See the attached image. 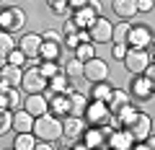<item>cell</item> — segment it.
<instances>
[{"mask_svg":"<svg viewBox=\"0 0 155 150\" xmlns=\"http://www.w3.org/2000/svg\"><path fill=\"white\" fill-rule=\"evenodd\" d=\"M28 13L18 5H0V31L3 34H21L26 31Z\"/></svg>","mask_w":155,"mask_h":150,"instance_id":"6da1fadb","label":"cell"},{"mask_svg":"<svg viewBox=\"0 0 155 150\" xmlns=\"http://www.w3.org/2000/svg\"><path fill=\"white\" fill-rule=\"evenodd\" d=\"M31 135L36 140H44V142H60L62 140V119L52 117V114H44V117L34 119Z\"/></svg>","mask_w":155,"mask_h":150,"instance_id":"7a4b0ae2","label":"cell"},{"mask_svg":"<svg viewBox=\"0 0 155 150\" xmlns=\"http://www.w3.org/2000/svg\"><path fill=\"white\" fill-rule=\"evenodd\" d=\"M122 129H127V135L132 137V142L147 140V137H153V117H150L147 111H140L137 109V114H134Z\"/></svg>","mask_w":155,"mask_h":150,"instance_id":"3957f363","label":"cell"},{"mask_svg":"<svg viewBox=\"0 0 155 150\" xmlns=\"http://www.w3.org/2000/svg\"><path fill=\"white\" fill-rule=\"evenodd\" d=\"M127 47L129 49H150L153 52V26L147 23H132L127 34Z\"/></svg>","mask_w":155,"mask_h":150,"instance_id":"277c9868","label":"cell"},{"mask_svg":"<svg viewBox=\"0 0 155 150\" xmlns=\"http://www.w3.org/2000/svg\"><path fill=\"white\" fill-rule=\"evenodd\" d=\"M109 119H111V111L104 101H88L83 111V122L88 127H109Z\"/></svg>","mask_w":155,"mask_h":150,"instance_id":"5b68a950","label":"cell"},{"mask_svg":"<svg viewBox=\"0 0 155 150\" xmlns=\"http://www.w3.org/2000/svg\"><path fill=\"white\" fill-rule=\"evenodd\" d=\"M150 55H153L150 49H127V55H124V60H122L124 70H127L129 75H142L145 67L153 62Z\"/></svg>","mask_w":155,"mask_h":150,"instance_id":"8992f818","label":"cell"},{"mask_svg":"<svg viewBox=\"0 0 155 150\" xmlns=\"http://www.w3.org/2000/svg\"><path fill=\"white\" fill-rule=\"evenodd\" d=\"M23 93H44L47 91V78L39 72V67H23L21 72V85Z\"/></svg>","mask_w":155,"mask_h":150,"instance_id":"52a82bcc","label":"cell"},{"mask_svg":"<svg viewBox=\"0 0 155 150\" xmlns=\"http://www.w3.org/2000/svg\"><path fill=\"white\" fill-rule=\"evenodd\" d=\"M109 135H111V127H85L80 142L91 150H106L109 148Z\"/></svg>","mask_w":155,"mask_h":150,"instance_id":"ba28073f","label":"cell"},{"mask_svg":"<svg viewBox=\"0 0 155 150\" xmlns=\"http://www.w3.org/2000/svg\"><path fill=\"white\" fill-rule=\"evenodd\" d=\"M111 28H114V23L106 16H98L85 31H88V39L93 42V44H109L111 42Z\"/></svg>","mask_w":155,"mask_h":150,"instance_id":"9c48e42d","label":"cell"},{"mask_svg":"<svg viewBox=\"0 0 155 150\" xmlns=\"http://www.w3.org/2000/svg\"><path fill=\"white\" fill-rule=\"evenodd\" d=\"M129 98H137V101H153L155 93V83H150L145 75H132V83H129Z\"/></svg>","mask_w":155,"mask_h":150,"instance_id":"30bf717a","label":"cell"},{"mask_svg":"<svg viewBox=\"0 0 155 150\" xmlns=\"http://www.w3.org/2000/svg\"><path fill=\"white\" fill-rule=\"evenodd\" d=\"M83 78L88 83H101V80H109V65H106L101 57L83 62Z\"/></svg>","mask_w":155,"mask_h":150,"instance_id":"8fae6325","label":"cell"},{"mask_svg":"<svg viewBox=\"0 0 155 150\" xmlns=\"http://www.w3.org/2000/svg\"><path fill=\"white\" fill-rule=\"evenodd\" d=\"M83 132H85V122L83 119H78V117H65L62 119V140H65V145L80 142Z\"/></svg>","mask_w":155,"mask_h":150,"instance_id":"7c38bea8","label":"cell"},{"mask_svg":"<svg viewBox=\"0 0 155 150\" xmlns=\"http://www.w3.org/2000/svg\"><path fill=\"white\" fill-rule=\"evenodd\" d=\"M26 114H31L34 119L36 117H44L47 114V96L44 93H23V106H21Z\"/></svg>","mask_w":155,"mask_h":150,"instance_id":"4fadbf2b","label":"cell"},{"mask_svg":"<svg viewBox=\"0 0 155 150\" xmlns=\"http://www.w3.org/2000/svg\"><path fill=\"white\" fill-rule=\"evenodd\" d=\"M16 47L28 57V60H39V47H41V34H21V39L16 42Z\"/></svg>","mask_w":155,"mask_h":150,"instance_id":"5bb4252c","label":"cell"},{"mask_svg":"<svg viewBox=\"0 0 155 150\" xmlns=\"http://www.w3.org/2000/svg\"><path fill=\"white\" fill-rule=\"evenodd\" d=\"M85 106H88V96H85V93H80L78 88H72L70 93H67V117L83 119Z\"/></svg>","mask_w":155,"mask_h":150,"instance_id":"9a60e30c","label":"cell"},{"mask_svg":"<svg viewBox=\"0 0 155 150\" xmlns=\"http://www.w3.org/2000/svg\"><path fill=\"white\" fill-rule=\"evenodd\" d=\"M72 88H75V85H72V80H67L65 72H60V75H54V78L47 80L44 96H47V98H49V96H62V93H70Z\"/></svg>","mask_w":155,"mask_h":150,"instance_id":"2e32d148","label":"cell"},{"mask_svg":"<svg viewBox=\"0 0 155 150\" xmlns=\"http://www.w3.org/2000/svg\"><path fill=\"white\" fill-rule=\"evenodd\" d=\"M111 11L119 16V21H132L137 18V0H111Z\"/></svg>","mask_w":155,"mask_h":150,"instance_id":"e0dca14e","label":"cell"},{"mask_svg":"<svg viewBox=\"0 0 155 150\" xmlns=\"http://www.w3.org/2000/svg\"><path fill=\"white\" fill-rule=\"evenodd\" d=\"M31 127H34V117H31V114H26L23 109L13 111V119H11V129H13L16 135H21V132H31Z\"/></svg>","mask_w":155,"mask_h":150,"instance_id":"ac0fdd59","label":"cell"},{"mask_svg":"<svg viewBox=\"0 0 155 150\" xmlns=\"http://www.w3.org/2000/svg\"><path fill=\"white\" fill-rule=\"evenodd\" d=\"M47 114H52V117H57V119H65L67 117V93L49 96V98H47Z\"/></svg>","mask_w":155,"mask_h":150,"instance_id":"d6986e66","label":"cell"},{"mask_svg":"<svg viewBox=\"0 0 155 150\" xmlns=\"http://www.w3.org/2000/svg\"><path fill=\"white\" fill-rule=\"evenodd\" d=\"M129 104H132V98H129L127 88H114L111 96H109V101H106V106H109L111 114H116L119 109H124V106H129Z\"/></svg>","mask_w":155,"mask_h":150,"instance_id":"ffe728a7","label":"cell"},{"mask_svg":"<svg viewBox=\"0 0 155 150\" xmlns=\"http://www.w3.org/2000/svg\"><path fill=\"white\" fill-rule=\"evenodd\" d=\"M111 91H114V85H111V80H101V83H91V91H88V101H109Z\"/></svg>","mask_w":155,"mask_h":150,"instance_id":"44dd1931","label":"cell"},{"mask_svg":"<svg viewBox=\"0 0 155 150\" xmlns=\"http://www.w3.org/2000/svg\"><path fill=\"white\" fill-rule=\"evenodd\" d=\"M62 57V42H49L41 39V47H39V60H57Z\"/></svg>","mask_w":155,"mask_h":150,"instance_id":"7402d4cb","label":"cell"},{"mask_svg":"<svg viewBox=\"0 0 155 150\" xmlns=\"http://www.w3.org/2000/svg\"><path fill=\"white\" fill-rule=\"evenodd\" d=\"M109 148L111 150H129V148H132V137L127 135V129H111Z\"/></svg>","mask_w":155,"mask_h":150,"instance_id":"603a6c76","label":"cell"},{"mask_svg":"<svg viewBox=\"0 0 155 150\" xmlns=\"http://www.w3.org/2000/svg\"><path fill=\"white\" fill-rule=\"evenodd\" d=\"M70 18L75 21V26H78V28H88L98 16H96V13L91 11L88 5H85V8H78V11H72V13H70Z\"/></svg>","mask_w":155,"mask_h":150,"instance_id":"cb8c5ba5","label":"cell"},{"mask_svg":"<svg viewBox=\"0 0 155 150\" xmlns=\"http://www.w3.org/2000/svg\"><path fill=\"white\" fill-rule=\"evenodd\" d=\"M72 57L80 60V62L93 60V57H96V44H93V42H80V44L75 47V52H72Z\"/></svg>","mask_w":155,"mask_h":150,"instance_id":"d4e9b609","label":"cell"},{"mask_svg":"<svg viewBox=\"0 0 155 150\" xmlns=\"http://www.w3.org/2000/svg\"><path fill=\"white\" fill-rule=\"evenodd\" d=\"M62 72L67 75V80H78V78H83V62L75 60V57H70V60L62 65Z\"/></svg>","mask_w":155,"mask_h":150,"instance_id":"484cf974","label":"cell"},{"mask_svg":"<svg viewBox=\"0 0 155 150\" xmlns=\"http://www.w3.org/2000/svg\"><path fill=\"white\" fill-rule=\"evenodd\" d=\"M5 93V106L11 111H18L23 106V91L21 88H8V91H3Z\"/></svg>","mask_w":155,"mask_h":150,"instance_id":"4316f807","label":"cell"},{"mask_svg":"<svg viewBox=\"0 0 155 150\" xmlns=\"http://www.w3.org/2000/svg\"><path fill=\"white\" fill-rule=\"evenodd\" d=\"M36 67H39V72H41V75H44L47 80L62 72V65H60L57 60H39V65H36Z\"/></svg>","mask_w":155,"mask_h":150,"instance_id":"83f0119b","label":"cell"},{"mask_svg":"<svg viewBox=\"0 0 155 150\" xmlns=\"http://www.w3.org/2000/svg\"><path fill=\"white\" fill-rule=\"evenodd\" d=\"M129 21H119L111 28V44H127V34H129Z\"/></svg>","mask_w":155,"mask_h":150,"instance_id":"f1b7e54d","label":"cell"},{"mask_svg":"<svg viewBox=\"0 0 155 150\" xmlns=\"http://www.w3.org/2000/svg\"><path fill=\"white\" fill-rule=\"evenodd\" d=\"M34 145H36V137H34L31 132H21L13 137V150H34Z\"/></svg>","mask_w":155,"mask_h":150,"instance_id":"f546056e","label":"cell"},{"mask_svg":"<svg viewBox=\"0 0 155 150\" xmlns=\"http://www.w3.org/2000/svg\"><path fill=\"white\" fill-rule=\"evenodd\" d=\"M13 49H16V39H13L11 34H3V31H0V60H5Z\"/></svg>","mask_w":155,"mask_h":150,"instance_id":"4dcf8cb0","label":"cell"},{"mask_svg":"<svg viewBox=\"0 0 155 150\" xmlns=\"http://www.w3.org/2000/svg\"><path fill=\"white\" fill-rule=\"evenodd\" d=\"M5 62H8V65H13V67H21V70H23V67L28 65V57H26V55H23V52L16 47V49H13L11 55L5 57Z\"/></svg>","mask_w":155,"mask_h":150,"instance_id":"1f68e13d","label":"cell"},{"mask_svg":"<svg viewBox=\"0 0 155 150\" xmlns=\"http://www.w3.org/2000/svg\"><path fill=\"white\" fill-rule=\"evenodd\" d=\"M47 8H49L54 16H70V8H67V0H44Z\"/></svg>","mask_w":155,"mask_h":150,"instance_id":"d6a6232c","label":"cell"},{"mask_svg":"<svg viewBox=\"0 0 155 150\" xmlns=\"http://www.w3.org/2000/svg\"><path fill=\"white\" fill-rule=\"evenodd\" d=\"M11 119H13V111L11 109H0V135L11 132Z\"/></svg>","mask_w":155,"mask_h":150,"instance_id":"836d02e7","label":"cell"},{"mask_svg":"<svg viewBox=\"0 0 155 150\" xmlns=\"http://www.w3.org/2000/svg\"><path fill=\"white\" fill-rule=\"evenodd\" d=\"M78 31H80V28L75 26V21H72L70 16H67L65 23H62V28H60V34H62V36H72V34H78Z\"/></svg>","mask_w":155,"mask_h":150,"instance_id":"e575fe53","label":"cell"},{"mask_svg":"<svg viewBox=\"0 0 155 150\" xmlns=\"http://www.w3.org/2000/svg\"><path fill=\"white\" fill-rule=\"evenodd\" d=\"M127 49H129L127 44H111V57H114L116 62H122L124 55H127Z\"/></svg>","mask_w":155,"mask_h":150,"instance_id":"d590c367","label":"cell"},{"mask_svg":"<svg viewBox=\"0 0 155 150\" xmlns=\"http://www.w3.org/2000/svg\"><path fill=\"white\" fill-rule=\"evenodd\" d=\"M129 150H155V140L147 137V140H140V142H132Z\"/></svg>","mask_w":155,"mask_h":150,"instance_id":"8d00e7d4","label":"cell"},{"mask_svg":"<svg viewBox=\"0 0 155 150\" xmlns=\"http://www.w3.org/2000/svg\"><path fill=\"white\" fill-rule=\"evenodd\" d=\"M155 0H137V13H153Z\"/></svg>","mask_w":155,"mask_h":150,"instance_id":"74e56055","label":"cell"},{"mask_svg":"<svg viewBox=\"0 0 155 150\" xmlns=\"http://www.w3.org/2000/svg\"><path fill=\"white\" fill-rule=\"evenodd\" d=\"M85 5H88V0H67V8H70V13L78 11V8H85Z\"/></svg>","mask_w":155,"mask_h":150,"instance_id":"f35d334b","label":"cell"},{"mask_svg":"<svg viewBox=\"0 0 155 150\" xmlns=\"http://www.w3.org/2000/svg\"><path fill=\"white\" fill-rule=\"evenodd\" d=\"M88 8L96 13V16H101V13H104V5H101V0H88Z\"/></svg>","mask_w":155,"mask_h":150,"instance_id":"ab89813d","label":"cell"},{"mask_svg":"<svg viewBox=\"0 0 155 150\" xmlns=\"http://www.w3.org/2000/svg\"><path fill=\"white\" fill-rule=\"evenodd\" d=\"M142 75L150 80V83H155V62H150V65L145 67V72H142Z\"/></svg>","mask_w":155,"mask_h":150,"instance_id":"60d3db41","label":"cell"},{"mask_svg":"<svg viewBox=\"0 0 155 150\" xmlns=\"http://www.w3.org/2000/svg\"><path fill=\"white\" fill-rule=\"evenodd\" d=\"M34 150H54V142H44V140H36Z\"/></svg>","mask_w":155,"mask_h":150,"instance_id":"b9f144b4","label":"cell"},{"mask_svg":"<svg viewBox=\"0 0 155 150\" xmlns=\"http://www.w3.org/2000/svg\"><path fill=\"white\" fill-rule=\"evenodd\" d=\"M70 148H72V150H91V148H85L83 142H75V145H70Z\"/></svg>","mask_w":155,"mask_h":150,"instance_id":"7bdbcfd3","label":"cell"},{"mask_svg":"<svg viewBox=\"0 0 155 150\" xmlns=\"http://www.w3.org/2000/svg\"><path fill=\"white\" fill-rule=\"evenodd\" d=\"M0 109H8L5 106V93H3V91H0Z\"/></svg>","mask_w":155,"mask_h":150,"instance_id":"ee69618b","label":"cell"},{"mask_svg":"<svg viewBox=\"0 0 155 150\" xmlns=\"http://www.w3.org/2000/svg\"><path fill=\"white\" fill-rule=\"evenodd\" d=\"M54 150H72L70 145H62V148H54Z\"/></svg>","mask_w":155,"mask_h":150,"instance_id":"f6af8a7d","label":"cell"},{"mask_svg":"<svg viewBox=\"0 0 155 150\" xmlns=\"http://www.w3.org/2000/svg\"><path fill=\"white\" fill-rule=\"evenodd\" d=\"M5 150H13V148H5Z\"/></svg>","mask_w":155,"mask_h":150,"instance_id":"bcb514c9","label":"cell"},{"mask_svg":"<svg viewBox=\"0 0 155 150\" xmlns=\"http://www.w3.org/2000/svg\"><path fill=\"white\" fill-rule=\"evenodd\" d=\"M106 150H111V148H106Z\"/></svg>","mask_w":155,"mask_h":150,"instance_id":"7dc6e473","label":"cell"},{"mask_svg":"<svg viewBox=\"0 0 155 150\" xmlns=\"http://www.w3.org/2000/svg\"><path fill=\"white\" fill-rule=\"evenodd\" d=\"M0 3H3V0H0Z\"/></svg>","mask_w":155,"mask_h":150,"instance_id":"c3c4849f","label":"cell"}]
</instances>
